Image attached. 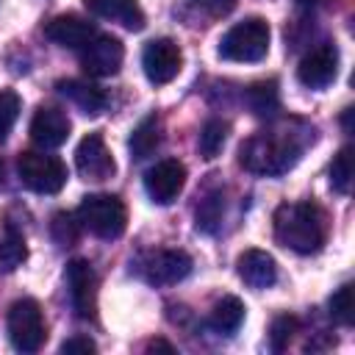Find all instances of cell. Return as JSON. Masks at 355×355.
<instances>
[{
  "mask_svg": "<svg viewBox=\"0 0 355 355\" xmlns=\"http://www.w3.org/2000/svg\"><path fill=\"white\" fill-rule=\"evenodd\" d=\"M275 239L291 252L313 255L322 250L327 239V216L324 211L305 200V202H283L275 211Z\"/></svg>",
  "mask_w": 355,
  "mask_h": 355,
  "instance_id": "obj_1",
  "label": "cell"
},
{
  "mask_svg": "<svg viewBox=\"0 0 355 355\" xmlns=\"http://www.w3.org/2000/svg\"><path fill=\"white\" fill-rule=\"evenodd\" d=\"M302 147L288 133H255L239 150V164L252 175H283L300 161Z\"/></svg>",
  "mask_w": 355,
  "mask_h": 355,
  "instance_id": "obj_2",
  "label": "cell"
},
{
  "mask_svg": "<svg viewBox=\"0 0 355 355\" xmlns=\"http://www.w3.org/2000/svg\"><path fill=\"white\" fill-rule=\"evenodd\" d=\"M269 22L261 17H247L236 22L219 42V58L233 64H258L269 53Z\"/></svg>",
  "mask_w": 355,
  "mask_h": 355,
  "instance_id": "obj_3",
  "label": "cell"
},
{
  "mask_svg": "<svg viewBox=\"0 0 355 355\" xmlns=\"http://www.w3.org/2000/svg\"><path fill=\"white\" fill-rule=\"evenodd\" d=\"M78 222L97 239H119L128 227V208L114 194H89L78 205Z\"/></svg>",
  "mask_w": 355,
  "mask_h": 355,
  "instance_id": "obj_4",
  "label": "cell"
},
{
  "mask_svg": "<svg viewBox=\"0 0 355 355\" xmlns=\"http://www.w3.org/2000/svg\"><path fill=\"white\" fill-rule=\"evenodd\" d=\"M8 338L14 344V349L19 352H39L44 338H47V324H44V313H42V305L31 297H22L17 300L11 308H8Z\"/></svg>",
  "mask_w": 355,
  "mask_h": 355,
  "instance_id": "obj_5",
  "label": "cell"
},
{
  "mask_svg": "<svg viewBox=\"0 0 355 355\" xmlns=\"http://www.w3.org/2000/svg\"><path fill=\"white\" fill-rule=\"evenodd\" d=\"M17 175L25 189L36 194H58L67 183V166L55 155L44 153H19L17 158Z\"/></svg>",
  "mask_w": 355,
  "mask_h": 355,
  "instance_id": "obj_6",
  "label": "cell"
},
{
  "mask_svg": "<svg viewBox=\"0 0 355 355\" xmlns=\"http://www.w3.org/2000/svg\"><path fill=\"white\" fill-rule=\"evenodd\" d=\"M136 272L153 286H175L191 272V258L183 250H150L136 261Z\"/></svg>",
  "mask_w": 355,
  "mask_h": 355,
  "instance_id": "obj_7",
  "label": "cell"
},
{
  "mask_svg": "<svg viewBox=\"0 0 355 355\" xmlns=\"http://www.w3.org/2000/svg\"><path fill=\"white\" fill-rule=\"evenodd\" d=\"M122 58H125L122 42L116 36H108V33H97V36H92L80 47V64L94 78H111V75H116L119 67H122Z\"/></svg>",
  "mask_w": 355,
  "mask_h": 355,
  "instance_id": "obj_8",
  "label": "cell"
},
{
  "mask_svg": "<svg viewBox=\"0 0 355 355\" xmlns=\"http://www.w3.org/2000/svg\"><path fill=\"white\" fill-rule=\"evenodd\" d=\"M180 64H183V53L180 47L172 42V39H153L144 44L141 50V67H144V75L150 83L155 86H164L169 80L178 78L180 72Z\"/></svg>",
  "mask_w": 355,
  "mask_h": 355,
  "instance_id": "obj_9",
  "label": "cell"
},
{
  "mask_svg": "<svg viewBox=\"0 0 355 355\" xmlns=\"http://www.w3.org/2000/svg\"><path fill=\"white\" fill-rule=\"evenodd\" d=\"M67 286L72 308L80 319L97 316V275L86 258H72L67 263Z\"/></svg>",
  "mask_w": 355,
  "mask_h": 355,
  "instance_id": "obj_10",
  "label": "cell"
},
{
  "mask_svg": "<svg viewBox=\"0 0 355 355\" xmlns=\"http://www.w3.org/2000/svg\"><path fill=\"white\" fill-rule=\"evenodd\" d=\"M183 186H186V166L178 158H164L155 166H150L144 175V191L158 205H169L172 200H178Z\"/></svg>",
  "mask_w": 355,
  "mask_h": 355,
  "instance_id": "obj_11",
  "label": "cell"
},
{
  "mask_svg": "<svg viewBox=\"0 0 355 355\" xmlns=\"http://www.w3.org/2000/svg\"><path fill=\"white\" fill-rule=\"evenodd\" d=\"M75 166L80 172V178L86 180H108L116 169L114 164V155L105 144V139L100 133H86L80 141H78V150H75Z\"/></svg>",
  "mask_w": 355,
  "mask_h": 355,
  "instance_id": "obj_12",
  "label": "cell"
},
{
  "mask_svg": "<svg viewBox=\"0 0 355 355\" xmlns=\"http://www.w3.org/2000/svg\"><path fill=\"white\" fill-rule=\"evenodd\" d=\"M336 75H338V50L330 42L313 47L297 67V78L308 89H324L336 80Z\"/></svg>",
  "mask_w": 355,
  "mask_h": 355,
  "instance_id": "obj_13",
  "label": "cell"
},
{
  "mask_svg": "<svg viewBox=\"0 0 355 355\" xmlns=\"http://www.w3.org/2000/svg\"><path fill=\"white\" fill-rule=\"evenodd\" d=\"M69 130H72L69 116L61 108H53V105L36 108V114L31 119V139H33V144H39L44 150L61 147L69 139Z\"/></svg>",
  "mask_w": 355,
  "mask_h": 355,
  "instance_id": "obj_14",
  "label": "cell"
},
{
  "mask_svg": "<svg viewBox=\"0 0 355 355\" xmlns=\"http://www.w3.org/2000/svg\"><path fill=\"white\" fill-rule=\"evenodd\" d=\"M44 36L50 42H55L58 47H69V50H80L92 36H97V28L83 19V17H75V14H61V17H53L47 25H44Z\"/></svg>",
  "mask_w": 355,
  "mask_h": 355,
  "instance_id": "obj_15",
  "label": "cell"
},
{
  "mask_svg": "<svg viewBox=\"0 0 355 355\" xmlns=\"http://www.w3.org/2000/svg\"><path fill=\"white\" fill-rule=\"evenodd\" d=\"M236 272H239V277L250 288H269L277 280V263L263 250H247V252H241L239 261H236Z\"/></svg>",
  "mask_w": 355,
  "mask_h": 355,
  "instance_id": "obj_16",
  "label": "cell"
},
{
  "mask_svg": "<svg viewBox=\"0 0 355 355\" xmlns=\"http://www.w3.org/2000/svg\"><path fill=\"white\" fill-rule=\"evenodd\" d=\"M86 8L100 17V19H111V22H119L122 28L128 31H141L147 17L139 6V0H83Z\"/></svg>",
  "mask_w": 355,
  "mask_h": 355,
  "instance_id": "obj_17",
  "label": "cell"
},
{
  "mask_svg": "<svg viewBox=\"0 0 355 355\" xmlns=\"http://www.w3.org/2000/svg\"><path fill=\"white\" fill-rule=\"evenodd\" d=\"M55 89H58L61 97H67L75 108H80V111L89 114V116L100 114V111L105 108V103H108L105 92H103L100 86L89 83V80H75V78H69V80H58Z\"/></svg>",
  "mask_w": 355,
  "mask_h": 355,
  "instance_id": "obj_18",
  "label": "cell"
},
{
  "mask_svg": "<svg viewBox=\"0 0 355 355\" xmlns=\"http://www.w3.org/2000/svg\"><path fill=\"white\" fill-rule=\"evenodd\" d=\"M244 311H247L244 302H241L239 297L227 294V297L216 300V305L211 308L208 324H211L216 333H222V336H233V333L241 327V322H244Z\"/></svg>",
  "mask_w": 355,
  "mask_h": 355,
  "instance_id": "obj_19",
  "label": "cell"
},
{
  "mask_svg": "<svg viewBox=\"0 0 355 355\" xmlns=\"http://www.w3.org/2000/svg\"><path fill=\"white\" fill-rule=\"evenodd\" d=\"M158 144H161V119H158L155 114H150V116H144V119L133 128V133H130V141H128L130 158L141 161V158H147Z\"/></svg>",
  "mask_w": 355,
  "mask_h": 355,
  "instance_id": "obj_20",
  "label": "cell"
},
{
  "mask_svg": "<svg viewBox=\"0 0 355 355\" xmlns=\"http://www.w3.org/2000/svg\"><path fill=\"white\" fill-rule=\"evenodd\" d=\"M28 258V244L25 236L17 227H6L0 236V269L3 272H14L17 266H22V261Z\"/></svg>",
  "mask_w": 355,
  "mask_h": 355,
  "instance_id": "obj_21",
  "label": "cell"
},
{
  "mask_svg": "<svg viewBox=\"0 0 355 355\" xmlns=\"http://www.w3.org/2000/svg\"><path fill=\"white\" fill-rule=\"evenodd\" d=\"M222 211H225V200H222V191H211V194H205L202 200H200V205H197V214H194V225H197V230H202V233H214L216 227H219V222H222Z\"/></svg>",
  "mask_w": 355,
  "mask_h": 355,
  "instance_id": "obj_22",
  "label": "cell"
},
{
  "mask_svg": "<svg viewBox=\"0 0 355 355\" xmlns=\"http://www.w3.org/2000/svg\"><path fill=\"white\" fill-rule=\"evenodd\" d=\"M247 103L250 108L258 114V116H266V114H275L280 108V97H277V86L275 80H261V83H252L247 89Z\"/></svg>",
  "mask_w": 355,
  "mask_h": 355,
  "instance_id": "obj_23",
  "label": "cell"
},
{
  "mask_svg": "<svg viewBox=\"0 0 355 355\" xmlns=\"http://www.w3.org/2000/svg\"><path fill=\"white\" fill-rule=\"evenodd\" d=\"M227 130H230V125L225 119H208L202 125V130H200V153H202V158L211 161V158H216L222 153V147L227 141Z\"/></svg>",
  "mask_w": 355,
  "mask_h": 355,
  "instance_id": "obj_24",
  "label": "cell"
},
{
  "mask_svg": "<svg viewBox=\"0 0 355 355\" xmlns=\"http://www.w3.org/2000/svg\"><path fill=\"white\" fill-rule=\"evenodd\" d=\"M352 183V147H341L330 164V186L338 194H347Z\"/></svg>",
  "mask_w": 355,
  "mask_h": 355,
  "instance_id": "obj_25",
  "label": "cell"
},
{
  "mask_svg": "<svg viewBox=\"0 0 355 355\" xmlns=\"http://www.w3.org/2000/svg\"><path fill=\"white\" fill-rule=\"evenodd\" d=\"M330 316L341 324L349 327L355 322V300H352V283H344L333 297H330Z\"/></svg>",
  "mask_w": 355,
  "mask_h": 355,
  "instance_id": "obj_26",
  "label": "cell"
},
{
  "mask_svg": "<svg viewBox=\"0 0 355 355\" xmlns=\"http://www.w3.org/2000/svg\"><path fill=\"white\" fill-rule=\"evenodd\" d=\"M19 94L11 89H0V141L8 136V130L14 128L17 116H19Z\"/></svg>",
  "mask_w": 355,
  "mask_h": 355,
  "instance_id": "obj_27",
  "label": "cell"
},
{
  "mask_svg": "<svg viewBox=\"0 0 355 355\" xmlns=\"http://www.w3.org/2000/svg\"><path fill=\"white\" fill-rule=\"evenodd\" d=\"M297 327H300V322H297L294 316H288V313L277 316V319L272 322V330H269V344H272V349H275V352H283V349L288 347L291 336L297 333Z\"/></svg>",
  "mask_w": 355,
  "mask_h": 355,
  "instance_id": "obj_28",
  "label": "cell"
},
{
  "mask_svg": "<svg viewBox=\"0 0 355 355\" xmlns=\"http://www.w3.org/2000/svg\"><path fill=\"white\" fill-rule=\"evenodd\" d=\"M78 227H80V222H75L69 214H55L53 216V225H50L53 239L61 247H72L78 241Z\"/></svg>",
  "mask_w": 355,
  "mask_h": 355,
  "instance_id": "obj_29",
  "label": "cell"
},
{
  "mask_svg": "<svg viewBox=\"0 0 355 355\" xmlns=\"http://www.w3.org/2000/svg\"><path fill=\"white\" fill-rule=\"evenodd\" d=\"M61 352L64 355H75V352H97V344L89 338V336H72V338H67L64 344H61Z\"/></svg>",
  "mask_w": 355,
  "mask_h": 355,
  "instance_id": "obj_30",
  "label": "cell"
},
{
  "mask_svg": "<svg viewBox=\"0 0 355 355\" xmlns=\"http://www.w3.org/2000/svg\"><path fill=\"white\" fill-rule=\"evenodd\" d=\"M208 17H225L236 8V0H194Z\"/></svg>",
  "mask_w": 355,
  "mask_h": 355,
  "instance_id": "obj_31",
  "label": "cell"
},
{
  "mask_svg": "<svg viewBox=\"0 0 355 355\" xmlns=\"http://www.w3.org/2000/svg\"><path fill=\"white\" fill-rule=\"evenodd\" d=\"M147 349H166V352H172L175 347H172V344H166V341H161V338H155V341H150V344H147Z\"/></svg>",
  "mask_w": 355,
  "mask_h": 355,
  "instance_id": "obj_32",
  "label": "cell"
},
{
  "mask_svg": "<svg viewBox=\"0 0 355 355\" xmlns=\"http://www.w3.org/2000/svg\"><path fill=\"white\" fill-rule=\"evenodd\" d=\"M294 3H297L300 8H311V6H316L319 0H294Z\"/></svg>",
  "mask_w": 355,
  "mask_h": 355,
  "instance_id": "obj_33",
  "label": "cell"
}]
</instances>
